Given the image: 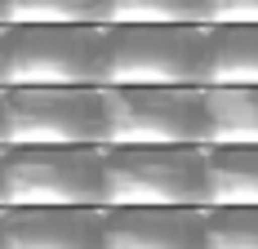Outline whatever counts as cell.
Masks as SVG:
<instances>
[{
	"label": "cell",
	"mask_w": 258,
	"mask_h": 249,
	"mask_svg": "<svg viewBox=\"0 0 258 249\" xmlns=\"http://www.w3.org/2000/svg\"><path fill=\"white\" fill-rule=\"evenodd\" d=\"M103 147H5L0 209H103Z\"/></svg>",
	"instance_id": "cell-1"
},
{
	"label": "cell",
	"mask_w": 258,
	"mask_h": 249,
	"mask_svg": "<svg viewBox=\"0 0 258 249\" xmlns=\"http://www.w3.org/2000/svg\"><path fill=\"white\" fill-rule=\"evenodd\" d=\"M103 209H205V147H103Z\"/></svg>",
	"instance_id": "cell-2"
},
{
	"label": "cell",
	"mask_w": 258,
	"mask_h": 249,
	"mask_svg": "<svg viewBox=\"0 0 258 249\" xmlns=\"http://www.w3.org/2000/svg\"><path fill=\"white\" fill-rule=\"evenodd\" d=\"M111 80L107 85H160V89H205L209 27L205 23H138L107 27Z\"/></svg>",
	"instance_id": "cell-3"
},
{
	"label": "cell",
	"mask_w": 258,
	"mask_h": 249,
	"mask_svg": "<svg viewBox=\"0 0 258 249\" xmlns=\"http://www.w3.org/2000/svg\"><path fill=\"white\" fill-rule=\"evenodd\" d=\"M103 147H205V89L107 85Z\"/></svg>",
	"instance_id": "cell-4"
},
{
	"label": "cell",
	"mask_w": 258,
	"mask_h": 249,
	"mask_svg": "<svg viewBox=\"0 0 258 249\" xmlns=\"http://www.w3.org/2000/svg\"><path fill=\"white\" fill-rule=\"evenodd\" d=\"M107 27H9V85L107 89Z\"/></svg>",
	"instance_id": "cell-5"
},
{
	"label": "cell",
	"mask_w": 258,
	"mask_h": 249,
	"mask_svg": "<svg viewBox=\"0 0 258 249\" xmlns=\"http://www.w3.org/2000/svg\"><path fill=\"white\" fill-rule=\"evenodd\" d=\"M0 147H103V89L5 85Z\"/></svg>",
	"instance_id": "cell-6"
},
{
	"label": "cell",
	"mask_w": 258,
	"mask_h": 249,
	"mask_svg": "<svg viewBox=\"0 0 258 249\" xmlns=\"http://www.w3.org/2000/svg\"><path fill=\"white\" fill-rule=\"evenodd\" d=\"M5 249H107L103 209H0Z\"/></svg>",
	"instance_id": "cell-7"
},
{
	"label": "cell",
	"mask_w": 258,
	"mask_h": 249,
	"mask_svg": "<svg viewBox=\"0 0 258 249\" xmlns=\"http://www.w3.org/2000/svg\"><path fill=\"white\" fill-rule=\"evenodd\" d=\"M107 249H205V209H103Z\"/></svg>",
	"instance_id": "cell-8"
},
{
	"label": "cell",
	"mask_w": 258,
	"mask_h": 249,
	"mask_svg": "<svg viewBox=\"0 0 258 249\" xmlns=\"http://www.w3.org/2000/svg\"><path fill=\"white\" fill-rule=\"evenodd\" d=\"M205 209H258V147H205Z\"/></svg>",
	"instance_id": "cell-9"
},
{
	"label": "cell",
	"mask_w": 258,
	"mask_h": 249,
	"mask_svg": "<svg viewBox=\"0 0 258 249\" xmlns=\"http://www.w3.org/2000/svg\"><path fill=\"white\" fill-rule=\"evenodd\" d=\"M205 89H258V23L254 27H209Z\"/></svg>",
	"instance_id": "cell-10"
},
{
	"label": "cell",
	"mask_w": 258,
	"mask_h": 249,
	"mask_svg": "<svg viewBox=\"0 0 258 249\" xmlns=\"http://www.w3.org/2000/svg\"><path fill=\"white\" fill-rule=\"evenodd\" d=\"M205 147H258V89H205Z\"/></svg>",
	"instance_id": "cell-11"
},
{
	"label": "cell",
	"mask_w": 258,
	"mask_h": 249,
	"mask_svg": "<svg viewBox=\"0 0 258 249\" xmlns=\"http://www.w3.org/2000/svg\"><path fill=\"white\" fill-rule=\"evenodd\" d=\"M5 27H107V0H5Z\"/></svg>",
	"instance_id": "cell-12"
},
{
	"label": "cell",
	"mask_w": 258,
	"mask_h": 249,
	"mask_svg": "<svg viewBox=\"0 0 258 249\" xmlns=\"http://www.w3.org/2000/svg\"><path fill=\"white\" fill-rule=\"evenodd\" d=\"M205 23V0H107V27Z\"/></svg>",
	"instance_id": "cell-13"
},
{
	"label": "cell",
	"mask_w": 258,
	"mask_h": 249,
	"mask_svg": "<svg viewBox=\"0 0 258 249\" xmlns=\"http://www.w3.org/2000/svg\"><path fill=\"white\" fill-rule=\"evenodd\" d=\"M205 249H258V209H205Z\"/></svg>",
	"instance_id": "cell-14"
},
{
	"label": "cell",
	"mask_w": 258,
	"mask_h": 249,
	"mask_svg": "<svg viewBox=\"0 0 258 249\" xmlns=\"http://www.w3.org/2000/svg\"><path fill=\"white\" fill-rule=\"evenodd\" d=\"M258 0H205V27H254Z\"/></svg>",
	"instance_id": "cell-15"
},
{
	"label": "cell",
	"mask_w": 258,
	"mask_h": 249,
	"mask_svg": "<svg viewBox=\"0 0 258 249\" xmlns=\"http://www.w3.org/2000/svg\"><path fill=\"white\" fill-rule=\"evenodd\" d=\"M9 85V27L0 23V89Z\"/></svg>",
	"instance_id": "cell-16"
},
{
	"label": "cell",
	"mask_w": 258,
	"mask_h": 249,
	"mask_svg": "<svg viewBox=\"0 0 258 249\" xmlns=\"http://www.w3.org/2000/svg\"><path fill=\"white\" fill-rule=\"evenodd\" d=\"M0 249H5V218H0Z\"/></svg>",
	"instance_id": "cell-17"
},
{
	"label": "cell",
	"mask_w": 258,
	"mask_h": 249,
	"mask_svg": "<svg viewBox=\"0 0 258 249\" xmlns=\"http://www.w3.org/2000/svg\"><path fill=\"white\" fill-rule=\"evenodd\" d=\"M0 23H5V0H0Z\"/></svg>",
	"instance_id": "cell-18"
},
{
	"label": "cell",
	"mask_w": 258,
	"mask_h": 249,
	"mask_svg": "<svg viewBox=\"0 0 258 249\" xmlns=\"http://www.w3.org/2000/svg\"><path fill=\"white\" fill-rule=\"evenodd\" d=\"M0 129H5V107H0Z\"/></svg>",
	"instance_id": "cell-19"
},
{
	"label": "cell",
	"mask_w": 258,
	"mask_h": 249,
	"mask_svg": "<svg viewBox=\"0 0 258 249\" xmlns=\"http://www.w3.org/2000/svg\"><path fill=\"white\" fill-rule=\"evenodd\" d=\"M0 160H5V147H0Z\"/></svg>",
	"instance_id": "cell-20"
}]
</instances>
